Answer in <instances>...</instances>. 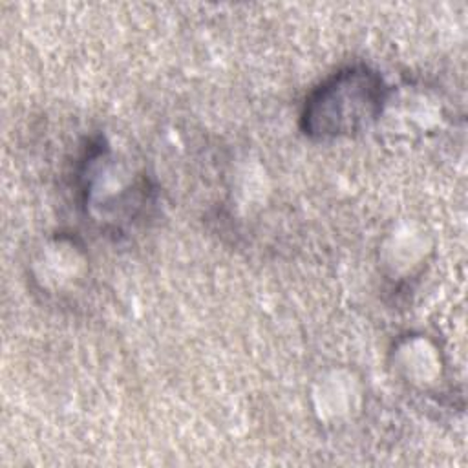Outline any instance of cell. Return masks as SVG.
Segmentation results:
<instances>
[{
	"label": "cell",
	"mask_w": 468,
	"mask_h": 468,
	"mask_svg": "<svg viewBox=\"0 0 468 468\" xmlns=\"http://www.w3.org/2000/svg\"><path fill=\"white\" fill-rule=\"evenodd\" d=\"M388 86L367 66L338 69L305 99L302 128L316 139L355 135L382 112Z\"/></svg>",
	"instance_id": "1"
}]
</instances>
